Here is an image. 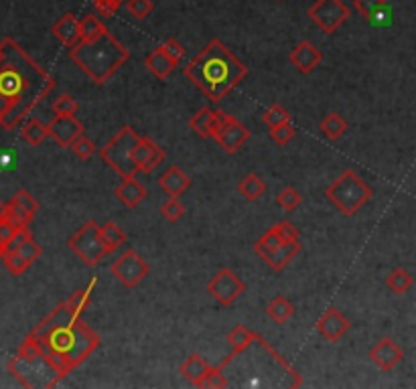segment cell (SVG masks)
<instances>
[{"label": "cell", "mask_w": 416, "mask_h": 389, "mask_svg": "<svg viewBox=\"0 0 416 389\" xmlns=\"http://www.w3.org/2000/svg\"><path fill=\"white\" fill-rule=\"evenodd\" d=\"M55 87V80L11 37L0 41V126L13 130Z\"/></svg>", "instance_id": "1"}, {"label": "cell", "mask_w": 416, "mask_h": 389, "mask_svg": "<svg viewBox=\"0 0 416 389\" xmlns=\"http://www.w3.org/2000/svg\"><path fill=\"white\" fill-rule=\"evenodd\" d=\"M28 336L39 341L41 351L59 367L63 375L71 373L100 347V335L69 309L68 302L57 304Z\"/></svg>", "instance_id": "2"}, {"label": "cell", "mask_w": 416, "mask_h": 389, "mask_svg": "<svg viewBox=\"0 0 416 389\" xmlns=\"http://www.w3.org/2000/svg\"><path fill=\"white\" fill-rule=\"evenodd\" d=\"M246 75L248 68L219 39L209 41L185 65V78L214 104H219Z\"/></svg>", "instance_id": "3"}, {"label": "cell", "mask_w": 416, "mask_h": 389, "mask_svg": "<svg viewBox=\"0 0 416 389\" xmlns=\"http://www.w3.org/2000/svg\"><path fill=\"white\" fill-rule=\"evenodd\" d=\"M128 57V49L110 31L94 41H80L69 49V59L98 85H104Z\"/></svg>", "instance_id": "4"}, {"label": "cell", "mask_w": 416, "mask_h": 389, "mask_svg": "<svg viewBox=\"0 0 416 389\" xmlns=\"http://www.w3.org/2000/svg\"><path fill=\"white\" fill-rule=\"evenodd\" d=\"M325 197L345 217H351L372 199V188L368 187V183L355 171L348 169L327 187Z\"/></svg>", "instance_id": "5"}, {"label": "cell", "mask_w": 416, "mask_h": 389, "mask_svg": "<svg viewBox=\"0 0 416 389\" xmlns=\"http://www.w3.org/2000/svg\"><path fill=\"white\" fill-rule=\"evenodd\" d=\"M9 371L13 373L25 388H55L63 373L45 353L35 357H21L16 355L9 361Z\"/></svg>", "instance_id": "6"}, {"label": "cell", "mask_w": 416, "mask_h": 389, "mask_svg": "<svg viewBox=\"0 0 416 389\" xmlns=\"http://www.w3.org/2000/svg\"><path fill=\"white\" fill-rule=\"evenodd\" d=\"M140 134L136 132L132 126H124L120 132L112 136L106 142V146L100 150L102 161L106 162L110 169H114L122 178L126 176H135L138 173L136 169L132 152H135L136 142Z\"/></svg>", "instance_id": "7"}, {"label": "cell", "mask_w": 416, "mask_h": 389, "mask_svg": "<svg viewBox=\"0 0 416 389\" xmlns=\"http://www.w3.org/2000/svg\"><path fill=\"white\" fill-rule=\"evenodd\" d=\"M69 250L90 268L98 266L108 254L106 245L100 235V225L95 221H85L68 242Z\"/></svg>", "instance_id": "8"}, {"label": "cell", "mask_w": 416, "mask_h": 389, "mask_svg": "<svg viewBox=\"0 0 416 389\" xmlns=\"http://www.w3.org/2000/svg\"><path fill=\"white\" fill-rule=\"evenodd\" d=\"M309 18L325 35H333L349 18V9L343 0H315L309 9Z\"/></svg>", "instance_id": "9"}, {"label": "cell", "mask_w": 416, "mask_h": 389, "mask_svg": "<svg viewBox=\"0 0 416 389\" xmlns=\"http://www.w3.org/2000/svg\"><path fill=\"white\" fill-rule=\"evenodd\" d=\"M110 272L118 278V282L126 288H136L148 276V264L136 250L128 247L120 254V257L112 264Z\"/></svg>", "instance_id": "10"}, {"label": "cell", "mask_w": 416, "mask_h": 389, "mask_svg": "<svg viewBox=\"0 0 416 389\" xmlns=\"http://www.w3.org/2000/svg\"><path fill=\"white\" fill-rule=\"evenodd\" d=\"M248 138H250V130L244 126L242 122L236 120L234 116H229L226 112L219 114V124L215 128L214 140L224 152L236 154L248 142Z\"/></svg>", "instance_id": "11"}, {"label": "cell", "mask_w": 416, "mask_h": 389, "mask_svg": "<svg viewBox=\"0 0 416 389\" xmlns=\"http://www.w3.org/2000/svg\"><path fill=\"white\" fill-rule=\"evenodd\" d=\"M244 290H246L244 280L236 274V272H232L229 268H222L215 274L214 278L207 282V292L214 296L222 307L234 304V302L244 294Z\"/></svg>", "instance_id": "12"}, {"label": "cell", "mask_w": 416, "mask_h": 389, "mask_svg": "<svg viewBox=\"0 0 416 389\" xmlns=\"http://www.w3.org/2000/svg\"><path fill=\"white\" fill-rule=\"evenodd\" d=\"M165 150H162L155 140H150L147 136H140L138 142H136L135 152H132V159H135L136 169L138 173H152L162 161H165Z\"/></svg>", "instance_id": "13"}, {"label": "cell", "mask_w": 416, "mask_h": 389, "mask_svg": "<svg viewBox=\"0 0 416 389\" xmlns=\"http://www.w3.org/2000/svg\"><path fill=\"white\" fill-rule=\"evenodd\" d=\"M47 126H49V136L61 148H69L83 134V124L76 116H55Z\"/></svg>", "instance_id": "14"}, {"label": "cell", "mask_w": 416, "mask_h": 389, "mask_svg": "<svg viewBox=\"0 0 416 389\" xmlns=\"http://www.w3.org/2000/svg\"><path fill=\"white\" fill-rule=\"evenodd\" d=\"M370 359L382 371H392L394 367H398L404 359V351L394 339H382L370 349Z\"/></svg>", "instance_id": "15"}, {"label": "cell", "mask_w": 416, "mask_h": 389, "mask_svg": "<svg viewBox=\"0 0 416 389\" xmlns=\"http://www.w3.org/2000/svg\"><path fill=\"white\" fill-rule=\"evenodd\" d=\"M351 329V324L349 321L339 312L337 309H327L323 312L321 316H319V321H317V331H319V335L325 339V341H329V343H337L339 339L343 335H348V331Z\"/></svg>", "instance_id": "16"}, {"label": "cell", "mask_w": 416, "mask_h": 389, "mask_svg": "<svg viewBox=\"0 0 416 389\" xmlns=\"http://www.w3.org/2000/svg\"><path fill=\"white\" fill-rule=\"evenodd\" d=\"M288 61H291L303 75H307V73L315 71V69L321 65L323 55L311 41H301L295 49L291 51V55H288Z\"/></svg>", "instance_id": "17"}, {"label": "cell", "mask_w": 416, "mask_h": 389, "mask_svg": "<svg viewBox=\"0 0 416 389\" xmlns=\"http://www.w3.org/2000/svg\"><path fill=\"white\" fill-rule=\"evenodd\" d=\"M51 33H53V37L59 41L61 45H66V47L71 49L73 45H78L81 41L80 18L73 13L61 14V16L57 18V23L51 27Z\"/></svg>", "instance_id": "18"}, {"label": "cell", "mask_w": 416, "mask_h": 389, "mask_svg": "<svg viewBox=\"0 0 416 389\" xmlns=\"http://www.w3.org/2000/svg\"><path fill=\"white\" fill-rule=\"evenodd\" d=\"M114 195L118 197V201H120L124 207L135 209V207H138L140 203L145 201V197H147V187L140 185L135 176H126V178H122L120 185L116 187Z\"/></svg>", "instance_id": "19"}, {"label": "cell", "mask_w": 416, "mask_h": 389, "mask_svg": "<svg viewBox=\"0 0 416 389\" xmlns=\"http://www.w3.org/2000/svg\"><path fill=\"white\" fill-rule=\"evenodd\" d=\"M191 185L189 178L179 166H169L159 178V188H162L169 197H181Z\"/></svg>", "instance_id": "20"}, {"label": "cell", "mask_w": 416, "mask_h": 389, "mask_svg": "<svg viewBox=\"0 0 416 389\" xmlns=\"http://www.w3.org/2000/svg\"><path fill=\"white\" fill-rule=\"evenodd\" d=\"M219 114L222 112H214L209 107H202L199 112H195L189 120V128L202 138H214L215 128L219 124Z\"/></svg>", "instance_id": "21"}, {"label": "cell", "mask_w": 416, "mask_h": 389, "mask_svg": "<svg viewBox=\"0 0 416 389\" xmlns=\"http://www.w3.org/2000/svg\"><path fill=\"white\" fill-rule=\"evenodd\" d=\"M209 363L203 359L199 353H193V355H189L185 361L181 363V367H179V373L185 377L187 381H191L193 385H197L199 388V383L203 381V377L209 373Z\"/></svg>", "instance_id": "22"}, {"label": "cell", "mask_w": 416, "mask_h": 389, "mask_svg": "<svg viewBox=\"0 0 416 389\" xmlns=\"http://www.w3.org/2000/svg\"><path fill=\"white\" fill-rule=\"evenodd\" d=\"M145 65H147L148 71H150L157 80H167V78L171 75V71H173L177 63H175L169 55L162 51L161 47H157L155 51H150V53L147 55Z\"/></svg>", "instance_id": "23"}, {"label": "cell", "mask_w": 416, "mask_h": 389, "mask_svg": "<svg viewBox=\"0 0 416 389\" xmlns=\"http://www.w3.org/2000/svg\"><path fill=\"white\" fill-rule=\"evenodd\" d=\"M298 252H301V243H298V240H296V242L282 243L281 247H279V250H274V252H272L264 262H266L272 270L281 272V270L286 268V266L295 260L296 255H298Z\"/></svg>", "instance_id": "24"}, {"label": "cell", "mask_w": 416, "mask_h": 389, "mask_svg": "<svg viewBox=\"0 0 416 389\" xmlns=\"http://www.w3.org/2000/svg\"><path fill=\"white\" fill-rule=\"evenodd\" d=\"M266 312H269V316L276 324H286V322L293 319V314H295V304L291 300H286L284 296L279 294L270 300L269 307H266Z\"/></svg>", "instance_id": "25"}, {"label": "cell", "mask_w": 416, "mask_h": 389, "mask_svg": "<svg viewBox=\"0 0 416 389\" xmlns=\"http://www.w3.org/2000/svg\"><path fill=\"white\" fill-rule=\"evenodd\" d=\"M238 193L242 195L246 201H258L266 193V183L262 181V176L250 173V175H246L238 183Z\"/></svg>", "instance_id": "26"}, {"label": "cell", "mask_w": 416, "mask_h": 389, "mask_svg": "<svg viewBox=\"0 0 416 389\" xmlns=\"http://www.w3.org/2000/svg\"><path fill=\"white\" fill-rule=\"evenodd\" d=\"M49 136V126H45L43 122L37 118H28L21 130V138L28 142L31 146H39L41 142Z\"/></svg>", "instance_id": "27"}, {"label": "cell", "mask_w": 416, "mask_h": 389, "mask_svg": "<svg viewBox=\"0 0 416 389\" xmlns=\"http://www.w3.org/2000/svg\"><path fill=\"white\" fill-rule=\"evenodd\" d=\"M100 235H102V242L106 245L108 254L116 252L118 247H122L126 243V235L114 221H106L102 228H100Z\"/></svg>", "instance_id": "28"}, {"label": "cell", "mask_w": 416, "mask_h": 389, "mask_svg": "<svg viewBox=\"0 0 416 389\" xmlns=\"http://www.w3.org/2000/svg\"><path fill=\"white\" fill-rule=\"evenodd\" d=\"M386 286H388L394 294L402 296L415 286V278H412L410 272H406L404 268H396L390 272V276L386 278Z\"/></svg>", "instance_id": "29"}, {"label": "cell", "mask_w": 416, "mask_h": 389, "mask_svg": "<svg viewBox=\"0 0 416 389\" xmlns=\"http://www.w3.org/2000/svg\"><path fill=\"white\" fill-rule=\"evenodd\" d=\"M108 33V27L102 23L98 14H85L80 21V37L81 41H94Z\"/></svg>", "instance_id": "30"}, {"label": "cell", "mask_w": 416, "mask_h": 389, "mask_svg": "<svg viewBox=\"0 0 416 389\" xmlns=\"http://www.w3.org/2000/svg\"><path fill=\"white\" fill-rule=\"evenodd\" d=\"M319 128H321V132L329 140H339L341 136L348 132V122L343 120L337 112H331V114H327L325 118L319 124Z\"/></svg>", "instance_id": "31"}, {"label": "cell", "mask_w": 416, "mask_h": 389, "mask_svg": "<svg viewBox=\"0 0 416 389\" xmlns=\"http://www.w3.org/2000/svg\"><path fill=\"white\" fill-rule=\"evenodd\" d=\"M256 336H258V333L250 331L248 326L236 324V326L228 333V343L232 345V351H234V353H240V351L246 349V347L254 341Z\"/></svg>", "instance_id": "32"}, {"label": "cell", "mask_w": 416, "mask_h": 389, "mask_svg": "<svg viewBox=\"0 0 416 389\" xmlns=\"http://www.w3.org/2000/svg\"><path fill=\"white\" fill-rule=\"evenodd\" d=\"M95 284H98V278H94L92 282L88 284V288H83V290L73 292V294L69 296V300H66L69 309L73 310L78 316H81V312L88 309L90 304H92V288H94Z\"/></svg>", "instance_id": "33"}, {"label": "cell", "mask_w": 416, "mask_h": 389, "mask_svg": "<svg viewBox=\"0 0 416 389\" xmlns=\"http://www.w3.org/2000/svg\"><path fill=\"white\" fill-rule=\"evenodd\" d=\"M33 217L35 215L28 213V211H25L21 205H16V203L11 199V201L6 203V211H4V219H9L11 223H13L14 228L19 229H27L28 223L33 221Z\"/></svg>", "instance_id": "34"}, {"label": "cell", "mask_w": 416, "mask_h": 389, "mask_svg": "<svg viewBox=\"0 0 416 389\" xmlns=\"http://www.w3.org/2000/svg\"><path fill=\"white\" fill-rule=\"evenodd\" d=\"M0 260H2V264H4V268L9 270L13 276H21V274H23V272H27L28 266H31L27 260L19 254L16 250H6Z\"/></svg>", "instance_id": "35"}, {"label": "cell", "mask_w": 416, "mask_h": 389, "mask_svg": "<svg viewBox=\"0 0 416 389\" xmlns=\"http://www.w3.org/2000/svg\"><path fill=\"white\" fill-rule=\"evenodd\" d=\"M202 389H226L229 388V379L228 375L224 373V369L219 367H212L209 373L203 377V381L199 383Z\"/></svg>", "instance_id": "36"}, {"label": "cell", "mask_w": 416, "mask_h": 389, "mask_svg": "<svg viewBox=\"0 0 416 389\" xmlns=\"http://www.w3.org/2000/svg\"><path fill=\"white\" fill-rule=\"evenodd\" d=\"M128 14H132L138 21H145L150 16V13L155 11V2L152 0H126L124 2Z\"/></svg>", "instance_id": "37"}, {"label": "cell", "mask_w": 416, "mask_h": 389, "mask_svg": "<svg viewBox=\"0 0 416 389\" xmlns=\"http://www.w3.org/2000/svg\"><path fill=\"white\" fill-rule=\"evenodd\" d=\"M301 201H303V197H301V193L296 191L295 187H284L279 193V197H276V203L281 205L284 211H295L296 207L301 205Z\"/></svg>", "instance_id": "38"}, {"label": "cell", "mask_w": 416, "mask_h": 389, "mask_svg": "<svg viewBox=\"0 0 416 389\" xmlns=\"http://www.w3.org/2000/svg\"><path fill=\"white\" fill-rule=\"evenodd\" d=\"M262 120H264V124H269V128H274V126H281L284 122H291V114L281 104H274L269 110H264Z\"/></svg>", "instance_id": "39"}, {"label": "cell", "mask_w": 416, "mask_h": 389, "mask_svg": "<svg viewBox=\"0 0 416 389\" xmlns=\"http://www.w3.org/2000/svg\"><path fill=\"white\" fill-rule=\"evenodd\" d=\"M161 215L167 221L177 223V221L185 215V205L179 201V197H171L169 201H165L161 205Z\"/></svg>", "instance_id": "40"}, {"label": "cell", "mask_w": 416, "mask_h": 389, "mask_svg": "<svg viewBox=\"0 0 416 389\" xmlns=\"http://www.w3.org/2000/svg\"><path fill=\"white\" fill-rule=\"evenodd\" d=\"M295 136H296V130L291 122H284V124H281V126L270 128V138H272L276 144H281V146L288 144Z\"/></svg>", "instance_id": "41"}, {"label": "cell", "mask_w": 416, "mask_h": 389, "mask_svg": "<svg viewBox=\"0 0 416 389\" xmlns=\"http://www.w3.org/2000/svg\"><path fill=\"white\" fill-rule=\"evenodd\" d=\"M78 110H80V107H78V102L68 94L59 95V97L53 102L55 116H76V114H78Z\"/></svg>", "instance_id": "42"}, {"label": "cell", "mask_w": 416, "mask_h": 389, "mask_svg": "<svg viewBox=\"0 0 416 389\" xmlns=\"http://www.w3.org/2000/svg\"><path fill=\"white\" fill-rule=\"evenodd\" d=\"M69 148H71V152H73L80 161H88L90 156H94L95 152V144L85 134H81Z\"/></svg>", "instance_id": "43"}, {"label": "cell", "mask_w": 416, "mask_h": 389, "mask_svg": "<svg viewBox=\"0 0 416 389\" xmlns=\"http://www.w3.org/2000/svg\"><path fill=\"white\" fill-rule=\"evenodd\" d=\"M13 201L16 203V205H21L25 211H28V213H37L39 211V203H37V199L28 193V191H25V188H21V191H16L13 197Z\"/></svg>", "instance_id": "44"}, {"label": "cell", "mask_w": 416, "mask_h": 389, "mask_svg": "<svg viewBox=\"0 0 416 389\" xmlns=\"http://www.w3.org/2000/svg\"><path fill=\"white\" fill-rule=\"evenodd\" d=\"M161 49L165 51V53L169 55L171 59H173L175 63H179L185 55H187V49L179 43L177 39H167L165 43L161 45Z\"/></svg>", "instance_id": "45"}, {"label": "cell", "mask_w": 416, "mask_h": 389, "mask_svg": "<svg viewBox=\"0 0 416 389\" xmlns=\"http://www.w3.org/2000/svg\"><path fill=\"white\" fill-rule=\"evenodd\" d=\"M272 229L276 231V235H279L284 243L296 242V240H298V229H296L291 221H281V223H276Z\"/></svg>", "instance_id": "46"}, {"label": "cell", "mask_w": 416, "mask_h": 389, "mask_svg": "<svg viewBox=\"0 0 416 389\" xmlns=\"http://www.w3.org/2000/svg\"><path fill=\"white\" fill-rule=\"evenodd\" d=\"M365 21L370 25H376V27H386V25H390V21H392V9L388 6V2H384L376 13L372 14L370 18H365Z\"/></svg>", "instance_id": "47"}, {"label": "cell", "mask_w": 416, "mask_h": 389, "mask_svg": "<svg viewBox=\"0 0 416 389\" xmlns=\"http://www.w3.org/2000/svg\"><path fill=\"white\" fill-rule=\"evenodd\" d=\"M124 2H126V0H95L92 4H94V9L98 11V14H102V16H112V14L118 13V9H120Z\"/></svg>", "instance_id": "48"}, {"label": "cell", "mask_w": 416, "mask_h": 389, "mask_svg": "<svg viewBox=\"0 0 416 389\" xmlns=\"http://www.w3.org/2000/svg\"><path fill=\"white\" fill-rule=\"evenodd\" d=\"M384 2L386 0H353V6H355V11L362 14L363 18H370Z\"/></svg>", "instance_id": "49"}, {"label": "cell", "mask_w": 416, "mask_h": 389, "mask_svg": "<svg viewBox=\"0 0 416 389\" xmlns=\"http://www.w3.org/2000/svg\"><path fill=\"white\" fill-rule=\"evenodd\" d=\"M19 231H21V229L14 228L9 219L0 217V243H2V245H6V247H9L11 242L16 238V233H19Z\"/></svg>", "instance_id": "50"}, {"label": "cell", "mask_w": 416, "mask_h": 389, "mask_svg": "<svg viewBox=\"0 0 416 389\" xmlns=\"http://www.w3.org/2000/svg\"><path fill=\"white\" fill-rule=\"evenodd\" d=\"M92 2H95V0H92Z\"/></svg>", "instance_id": "51"}]
</instances>
